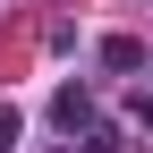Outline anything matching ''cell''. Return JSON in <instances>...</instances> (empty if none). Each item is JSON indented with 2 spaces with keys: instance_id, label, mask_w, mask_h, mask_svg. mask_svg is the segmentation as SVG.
I'll return each mask as SVG.
<instances>
[{
  "instance_id": "1",
  "label": "cell",
  "mask_w": 153,
  "mask_h": 153,
  "mask_svg": "<svg viewBox=\"0 0 153 153\" xmlns=\"http://www.w3.org/2000/svg\"><path fill=\"white\" fill-rule=\"evenodd\" d=\"M51 111H60V128H94V94H85V85H60Z\"/></svg>"
},
{
  "instance_id": "2",
  "label": "cell",
  "mask_w": 153,
  "mask_h": 153,
  "mask_svg": "<svg viewBox=\"0 0 153 153\" xmlns=\"http://www.w3.org/2000/svg\"><path fill=\"white\" fill-rule=\"evenodd\" d=\"M136 60H145V51L128 43V34H111V43H102V68H136Z\"/></svg>"
},
{
  "instance_id": "3",
  "label": "cell",
  "mask_w": 153,
  "mask_h": 153,
  "mask_svg": "<svg viewBox=\"0 0 153 153\" xmlns=\"http://www.w3.org/2000/svg\"><path fill=\"white\" fill-rule=\"evenodd\" d=\"M85 153H128V136L119 128H85Z\"/></svg>"
},
{
  "instance_id": "4",
  "label": "cell",
  "mask_w": 153,
  "mask_h": 153,
  "mask_svg": "<svg viewBox=\"0 0 153 153\" xmlns=\"http://www.w3.org/2000/svg\"><path fill=\"white\" fill-rule=\"evenodd\" d=\"M17 128H26V119H17V102H0V153L17 145Z\"/></svg>"
},
{
  "instance_id": "5",
  "label": "cell",
  "mask_w": 153,
  "mask_h": 153,
  "mask_svg": "<svg viewBox=\"0 0 153 153\" xmlns=\"http://www.w3.org/2000/svg\"><path fill=\"white\" fill-rule=\"evenodd\" d=\"M136 119H145V128H153V102H136Z\"/></svg>"
}]
</instances>
